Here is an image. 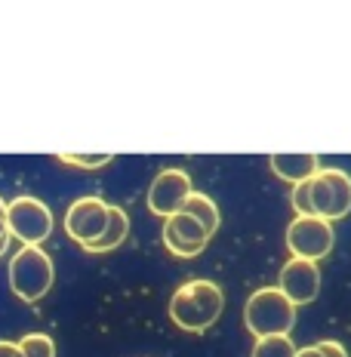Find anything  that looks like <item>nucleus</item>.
Wrapping results in <instances>:
<instances>
[{"label":"nucleus","instance_id":"obj_10","mask_svg":"<svg viewBox=\"0 0 351 357\" xmlns=\"http://www.w3.org/2000/svg\"><path fill=\"white\" fill-rule=\"evenodd\" d=\"M278 289L296 305V308L299 305L315 302L318 293H320V268H318V262L290 256L287 262H283L281 274H278Z\"/></svg>","mask_w":351,"mask_h":357},{"label":"nucleus","instance_id":"obj_1","mask_svg":"<svg viewBox=\"0 0 351 357\" xmlns=\"http://www.w3.org/2000/svg\"><path fill=\"white\" fill-rule=\"evenodd\" d=\"M293 210L296 215H318L327 222H339L351 213V176L345 169L320 167L308 182L293 185Z\"/></svg>","mask_w":351,"mask_h":357},{"label":"nucleus","instance_id":"obj_17","mask_svg":"<svg viewBox=\"0 0 351 357\" xmlns=\"http://www.w3.org/2000/svg\"><path fill=\"white\" fill-rule=\"evenodd\" d=\"M59 160L65 167H77V169H102L111 163V154H59Z\"/></svg>","mask_w":351,"mask_h":357},{"label":"nucleus","instance_id":"obj_11","mask_svg":"<svg viewBox=\"0 0 351 357\" xmlns=\"http://www.w3.org/2000/svg\"><path fill=\"white\" fill-rule=\"evenodd\" d=\"M268 167H271V173L281 182L299 185V182H308L320 169V163H318V154H271Z\"/></svg>","mask_w":351,"mask_h":357},{"label":"nucleus","instance_id":"obj_18","mask_svg":"<svg viewBox=\"0 0 351 357\" xmlns=\"http://www.w3.org/2000/svg\"><path fill=\"white\" fill-rule=\"evenodd\" d=\"M0 357H25V354H22L19 342H6V339H0Z\"/></svg>","mask_w":351,"mask_h":357},{"label":"nucleus","instance_id":"obj_3","mask_svg":"<svg viewBox=\"0 0 351 357\" xmlns=\"http://www.w3.org/2000/svg\"><path fill=\"white\" fill-rule=\"evenodd\" d=\"M244 326L256 339L290 336L296 326V305L278 287H262L244 305Z\"/></svg>","mask_w":351,"mask_h":357},{"label":"nucleus","instance_id":"obj_19","mask_svg":"<svg viewBox=\"0 0 351 357\" xmlns=\"http://www.w3.org/2000/svg\"><path fill=\"white\" fill-rule=\"evenodd\" d=\"M10 243H13V234H3V237H0V256H6V250H10Z\"/></svg>","mask_w":351,"mask_h":357},{"label":"nucleus","instance_id":"obj_8","mask_svg":"<svg viewBox=\"0 0 351 357\" xmlns=\"http://www.w3.org/2000/svg\"><path fill=\"white\" fill-rule=\"evenodd\" d=\"M191 176L179 167H170V169H160L154 176L151 188H148V210L160 219H170V215L182 213L185 200L191 197Z\"/></svg>","mask_w":351,"mask_h":357},{"label":"nucleus","instance_id":"obj_6","mask_svg":"<svg viewBox=\"0 0 351 357\" xmlns=\"http://www.w3.org/2000/svg\"><path fill=\"white\" fill-rule=\"evenodd\" d=\"M287 250L296 259H308V262H320L333 252L336 231L333 222L318 219V215H296L287 225Z\"/></svg>","mask_w":351,"mask_h":357},{"label":"nucleus","instance_id":"obj_5","mask_svg":"<svg viewBox=\"0 0 351 357\" xmlns=\"http://www.w3.org/2000/svg\"><path fill=\"white\" fill-rule=\"evenodd\" d=\"M6 225H10V234L22 247H40L53 234V213L43 200L31 195H19L6 204Z\"/></svg>","mask_w":351,"mask_h":357},{"label":"nucleus","instance_id":"obj_21","mask_svg":"<svg viewBox=\"0 0 351 357\" xmlns=\"http://www.w3.org/2000/svg\"><path fill=\"white\" fill-rule=\"evenodd\" d=\"M6 204H10V200H3V197H0V215H6Z\"/></svg>","mask_w":351,"mask_h":357},{"label":"nucleus","instance_id":"obj_2","mask_svg":"<svg viewBox=\"0 0 351 357\" xmlns=\"http://www.w3.org/2000/svg\"><path fill=\"white\" fill-rule=\"evenodd\" d=\"M225 308V293L207 278L185 280L170 296V321L185 333H207Z\"/></svg>","mask_w":351,"mask_h":357},{"label":"nucleus","instance_id":"obj_9","mask_svg":"<svg viewBox=\"0 0 351 357\" xmlns=\"http://www.w3.org/2000/svg\"><path fill=\"white\" fill-rule=\"evenodd\" d=\"M163 247H167L173 256L179 259H194L200 256V252L207 250V243H210V231H207L204 225H200L197 219H194L191 213H176L170 215V219H163Z\"/></svg>","mask_w":351,"mask_h":357},{"label":"nucleus","instance_id":"obj_13","mask_svg":"<svg viewBox=\"0 0 351 357\" xmlns=\"http://www.w3.org/2000/svg\"><path fill=\"white\" fill-rule=\"evenodd\" d=\"M182 210H185V213H191L194 219H197L200 225H204L210 234L219 231V222H222V215H219V206H216V200H213V197L200 195V191H191V197L185 200V206H182Z\"/></svg>","mask_w":351,"mask_h":357},{"label":"nucleus","instance_id":"obj_12","mask_svg":"<svg viewBox=\"0 0 351 357\" xmlns=\"http://www.w3.org/2000/svg\"><path fill=\"white\" fill-rule=\"evenodd\" d=\"M126 234H130V215H126V210H121V206H111L105 234H102L96 243L84 247V250H87V252H108V250H117V247H121V243L126 241Z\"/></svg>","mask_w":351,"mask_h":357},{"label":"nucleus","instance_id":"obj_4","mask_svg":"<svg viewBox=\"0 0 351 357\" xmlns=\"http://www.w3.org/2000/svg\"><path fill=\"white\" fill-rule=\"evenodd\" d=\"M6 274H10V289L16 293V299L34 305L50 293L56 268H53V259H50L47 250L22 247L16 256L10 259V271Z\"/></svg>","mask_w":351,"mask_h":357},{"label":"nucleus","instance_id":"obj_14","mask_svg":"<svg viewBox=\"0 0 351 357\" xmlns=\"http://www.w3.org/2000/svg\"><path fill=\"white\" fill-rule=\"evenodd\" d=\"M299 348L293 345L290 336H265V339H256L253 345V357H296Z\"/></svg>","mask_w":351,"mask_h":357},{"label":"nucleus","instance_id":"obj_16","mask_svg":"<svg viewBox=\"0 0 351 357\" xmlns=\"http://www.w3.org/2000/svg\"><path fill=\"white\" fill-rule=\"evenodd\" d=\"M296 357H348V351H345V345H342V342L320 339V342H315V345L299 348Z\"/></svg>","mask_w":351,"mask_h":357},{"label":"nucleus","instance_id":"obj_7","mask_svg":"<svg viewBox=\"0 0 351 357\" xmlns=\"http://www.w3.org/2000/svg\"><path fill=\"white\" fill-rule=\"evenodd\" d=\"M108 215H111V204H105L102 197H96V195L77 197L68 210H65V231H68L74 243L89 247V243H96L105 234Z\"/></svg>","mask_w":351,"mask_h":357},{"label":"nucleus","instance_id":"obj_15","mask_svg":"<svg viewBox=\"0 0 351 357\" xmlns=\"http://www.w3.org/2000/svg\"><path fill=\"white\" fill-rule=\"evenodd\" d=\"M19 348L25 357H56V342L47 333H28L19 339Z\"/></svg>","mask_w":351,"mask_h":357},{"label":"nucleus","instance_id":"obj_20","mask_svg":"<svg viewBox=\"0 0 351 357\" xmlns=\"http://www.w3.org/2000/svg\"><path fill=\"white\" fill-rule=\"evenodd\" d=\"M10 234V225H6V215H0V237Z\"/></svg>","mask_w":351,"mask_h":357}]
</instances>
